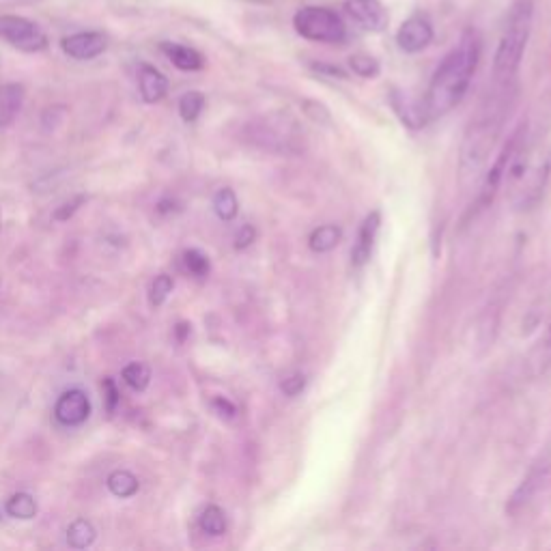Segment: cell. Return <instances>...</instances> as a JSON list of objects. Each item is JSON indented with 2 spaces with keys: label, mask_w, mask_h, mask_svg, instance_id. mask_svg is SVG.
Segmentation results:
<instances>
[{
  "label": "cell",
  "mask_w": 551,
  "mask_h": 551,
  "mask_svg": "<svg viewBox=\"0 0 551 551\" xmlns=\"http://www.w3.org/2000/svg\"><path fill=\"white\" fill-rule=\"evenodd\" d=\"M480 52H483V41L474 28H468L459 44L444 56L429 82V91L422 102L427 121L442 119L461 104L478 69Z\"/></svg>",
  "instance_id": "obj_1"
},
{
  "label": "cell",
  "mask_w": 551,
  "mask_h": 551,
  "mask_svg": "<svg viewBox=\"0 0 551 551\" xmlns=\"http://www.w3.org/2000/svg\"><path fill=\"white\" fill-rule=\"evenodd\" d=\"M511 89L513 82H496V93L489 95V100L483 102V106L472 117L468 130H465L459 164L463 183L476 181L489 162V155L493 153V147H496L502 134L508 110H511Z\"/></svg>",
  "instance_id": "obj_2"
},
{
  "label": "cell",
  "mask_w": 551,
  "mask_h": 551,
  "mask_svg": "<svg viewBox=\"0 0 551 551\" xmlns=\"http://www.w3.org/2000/svg\"><path fill=\"white\" fill-rule=\"evenodd\" d=\"M532 20V0H517V3L508 9V16L498 41L496 59H493V78H496V82H515L532 33Z\"/></svg>",
  "instance_id": "obj_3"
},
{
  "label": "cell",
  "mask_w": 551,
  "mask_h": 551,
  "mask_svg": "<svg viewBox=\"0 0 551 551\" xmlns=\"http://www.w3.org/2000/svg\"><path fill=\"white\" fill-rule=\"evenodd\" d=\"M248 136L254 145L265 151H274L280 155H298L304 151L306 136L302 127L285 112L267 115L254 121L248 130Z\"/></svg>",
  "instance_id": "obj_4"
},
{
  "label": "cell",
  "mask_w": 551,
  "mask_h": 551,
  "mask_svg": "<svg viewBox=\"0 0 551 551\" xmlns=\"http://www.w3.org/2000/svg\"><path fill=\"white\" fill-rule=\"evenodd\" d=\"M295 33L317 44H345L347 26L343 18L330 7L306 5L293 16Z\"/></svg>",
  "instance_id": "obj_5"
},
{
  "label": "cell",
  "mask_w": 551,
  "mask_h": 551,
  "mask_svg": "<svg viewBox=\"0 0 551 551\" xmlns=\"http://www.w3.org/2000/svg\"><path fill=\"white\" fill-rule=\"evenodd\" d=\"M0 39L20 52H44L48 48V35L44 28L22 16H0Z\"/></svg>",
  "instance_id": "obj_6"
},
{
  "label": "cell",
  "mask_w": 551,
  "mask_h": 551,
  "mask_svg": "<svg viewBox=\"0 0 551 551\" xmlns=\"http://www.w3.org/2000/svg\"><path fill=\"white\" fill-rule=\"evenodd\" d=\"M549 487H551V452L541 461H536L528 476L521 480V485L513 493L511 502H508V513L513 515L524 513L526 508L532 502H536V498H539L541 493H545Z\"/></svg>",
  "instance_id": "obj_7"
},
{
  "label": "cell",
  "mask_w": 551,
  "mask_h": 551,
  "mask_svg": "<svg viewBox=\"0 0 551 551\" xmlns=\"http://www.w3.org/2000/svg\"><path fill=\"white\" fill-rule=\"evenodd\" d=\"M524 138H526V125H521L519 130L511 136V140L504 145L502 153L498 155V160L493 162V166L489 168V173L485 175V181H483V188H480V203L483 205L493 201V196H496L498 188L502 186V181L506 179V171H508V166H511L513 155L517 153V149L521 145H524Z\"/></svg>",
  "instance_id": "obj_8"
},
{
  "label": "cell",
  "mask_w": 551,
  "mask_h": 551,
  "mask_svg": "<svg viewBox=\"0 0 551 551\" xmlns=\"http://www.w3.org/2000/svg\"><path fill=\"white\" fill-rule=\"evenodd\" d=\"M347 18L366 33H384L390 24V13L381 0H345Z\"/></svg>",
  "instance_id": "obj_9"
},
{
  "label": "cell",
  "mask_w": 551,
  "mask_h": 551,
  "mask_svg": "<svg viewBox=\"0 0 551 551\" xmlns=\"http://www.w3.org/2000/svg\"><path fill=\"white\" fill-rule=\"evenodd\" d=\"M435 33L433 24L425 13H414L409 16L397 31V44L407 54H418L431 46Z\"/></svg>",
  "instance_id": "obj_10"
},
{
  "label": "cell",
  "mask_w": 551,
  "mask_h": 551,
  "mask_svg": "<svg viewBox=\"0 0 551 551\" xmlns=\"http://www.w3.org/2000/svg\"><path fill=\"white\" fill-rule=\"evenodd\" d=\"M61 48L67 56H72L76 61H91L106 52L108 39L100 31H84L65 37L61 41Z\"/></svg>",
  "instance_id": "obj_11"
},
{
  "label": "cell",
  "mask_w": 551,
  "mask_h": 551,
  "mask_svg": "<svg viewBox=\"0 0 551 551\" xmlns=\"http://www.w3.org/2000/svg\"><path fill=\"white\" fill-rule=\"evenodd\" d=\"M89 414H91V403L82 390H67L65 394H61V399L56 401V407H54L56 420L67 427L82 425V422L89 418Z\"/></svg>",
  "instance_id": "obj_12"
},
{
  "label": "cell",
  "mask_w": 551,
  "mask_h": 551,
  "mask_svg": "<svg viewBox=\"0 0 551 551\" xmlns=\"http://www.w3.org/2000/svg\"><path fill=\"white\" fill-rule=\"evenodd\" d=\"M379 224H381L379 211H373V214L366 216V220L362 222L356 244H353V248H351V263L356 267H362L364 263H369L371 254H373L375 239H377V233H379Z\"/></svg>",
  "instance_id": "obj_13"
},
{
  "label": "cell",
  "mask_w": 551,
  "mask_h": 551,
  "mask_svg": "<svg viewBox=\"0 0 551 551\" xmlns=\"http://www.w3.org/2000/svg\"><path fill=\"white\" fill-rule=\"evenodd\" d=\"M160 50L181 72H201L205 67V56L196 48L177 44V41H162Z\"/></svg>",
  "instance_id": "obj_14"
},
{
  "label": "cell",
  "mask_w": 551,
  "mask_h": 551,
  "mask_svg": "<svg viewBox=\"0 0 551 551\" xmlns=\"http://www.w3.org/2000/svg\"><path fill=\"white\" fill-rule=\"evenodd\" d=\"M138 89L147 104H158L168 93V80L153 65L143 63L138 65Z\"/></svg>",
  "instance_id": "obj_15"
},
{
  "label": "cell",
  "mask_w": 551,
  "mask_h": 551,
  "mask_svg": "<svg viewBox=\"0 0 551 551\" xmlns=\"http://www.w3.org/2000/svg\"><path fill=\"white\" fill-rule=\"evenodd\" d=\"M24 102L22 84H5L0 87V123H11Z\"/></svg>",
  "instance_id": "obj_16"
},
{
  "label": "cell",
  "mask_w": 551,
  "mask_h": 551,
  "mask_svg": "<svg viewBox=\"0 0 551 551\" xmlns=\"http://www.w3.org/2000/svg\"><path fill=\"white\" fill-rule=\"evenodd\" d=\"M341 237H343V231L338 229L336 224H323V226H319V229L310 233L308 244H310V250L323 254V252L334 250L338 244H341Z\"/></svg>",
  "instance_id": "obj_17"
},
{
  "label": "cell",
  "mask_w": 551,
  "mask_h": 551,
  "mask_svg": "<svg viewBox=\"0 0 551 551\" xmlns=\"http://www.w3.org/2000/svg\"><path fill=\"white\" fill-rule=\"evenodd\" d=\"M108 489L112 496H117V498H132L138 493V478L132 474V472H125V470H117V472H112L108 476Z\"/></svg>",
  "instance_id": "obj_18"
},
{
  "label": "cell",
  "mask_w": 551,
  "mask_h": 551,
  "mask_svg": "<svg viewBox=\"0 0 551 551\" xmlns=\"http://www.w3.org/2000/svg\"><path fill=\"white\" fill-rule=\"evenodd\" d=\"M95 528L87 519H76L72 526L67 528V543L74 549H87L95 543Z\"/></svg>",
  "instance_id": "obj_19"
},
{
  "label": "cell",
  "mask_w": 551,
  "mask_h": 551,
  "mask_svg": "<svg viewBox=\"0 0 551 551\" xmlns=\"http://www.w3.org/2000/svg\"><path fill=\"white\" fill-rule=\"evenodd\" d=\"M123 381H125V384L130 386L132 390L143 392V390L149 386V381H151L149 366L143 364V362H132V364H127L125 369H123Z\"/></svg>",
  "instance_id": "obj_20"
},
{
  "label": "cell",
  "mask_w": 551,
  "mask_h": 551,
  "mask_svg": "<svg viewBox=\"0 0 551 551\" xmlns=\"http://www.w3.org/2000/svg\"><path fill=\"white\" fill-rule=\"evenodd\" d=\"M203 108H205V95L199 91H188L179 100V115L183 121H188V123L199 119Z\"/></svg>",
  "instance_id": "obj_21"
},
{
  "label": "cell",
  "mask_w": 551,
  "mask_h": 551,
  "mask_svg": "<svg viewBox=\"0 0 551 551\" xmlns=\"http://www.w3.org/2000/svg\"><path fill=\"white\" fill-rule=\"evenodd\" d=\"M214 209L220 220L224 222H231L235 220L237 211H239V203H237V196L231 188H222L216 196H214Z\"/></svg>",
  "instance_id": "obj_22"
},
{
  "label": "cell",
  "mask_w": 551,
  "mask_h": 551,
  "mask_svg": "<svg viewBox=\"0 0 551 551\" xmlns=\"http://www.w3.org/2000/svg\"><path fill=\"white\" fill-rule=\"evenodd\" d=\"M201 530L209 536H222L226 532V515L220 506H207L201 513Z\"/></svg>",
  "instance_id": "obj_23"
},
{
  "label": "cell",
  "mask_w": 551,
  "mask_h": 551,
  "mask_svg": "<svg viewBox=\"0 0 551 551\" xmlns=\"http://www.w3.org/2000/svg\"><path fill=\"white\" fill-rule=\"evenodd\" d=\"M7 513L16 519H33L37 515V502L28 493H16L7 502Z\"/></svg>",
  "instance_id": "obj_24"
},
{
  "label": "cell",
  "mask_w": 551,
  "mask_h": 551,
  "mask_svg": "<svg viewBox=\"0 0 551 551\" xmlns=\"http://www.w3.org/2000/svg\"><path fill=\"white\" fill-rule=\"evenodd\" d=\"M349 67H351V72L360 78H377L381 72L379 61L375 59V56L364 54V52L349 56Z\"/></svg>",
  "instance_id": "obj_25"
},
{
  "label": "cell",
  "mask_w": 551,
  "mask_h": 551,
  "mask_svg": "<svg viewBox=\"0 0 551 551\" xmlns=\"http://www.w3.org/2000/svg\"><path fill=\"white\" fill-rule=\"evenodd\" d=\"M183 267H186V272L196 276V278H203L209 274V259H207V254L201 252V250H186L183 252Z\"/></svg>",
  "instance_id": "obj_26"
},
{
  "label": "cell",
  "mask_w": 551,
  "mask_h": 551,
  "mask_svg": "<svg viewBox=\"0 0 551 551\" xmlns=\"http://www.w3.org/2000/svg\"><path fill=\"white\" fill-rule=\"evenodd\" d=\"M173 278L168 276V274H160V276H155V280L151 282V289H149V302L151 306H162L166 302L168 295L173 293Z\"/></svg>",
  "instance_id": "obj_27"
},
{
  "label": "cell",
  "mask_w": 551,
  "mask_h": 551,
  "mask_svg": "<svg viewBox=\"0 0 551 551\" xmlns=\"http://www.w3.org/2000/svg\"><path fill=\"white\" fill-rule=\"evenodd\" d=\"M104 392H106V405H108V414H112L119 405V390H117V384L112 377H106L104 379Z\"/></svg>",
  "instance_id": "obj_28"
},
{
  "label": "cell",
  "mask_w": 551,
  "mask_h": 551,
  "mask_svg": "<svg viewBox=\"0 0 551 551\" xmlns=\"http://www.w3.org/2000/svg\"><path fill=\"white\" fill-rule=\"evenodd\" d=\"M82 203H84V196H76V199H74L72 203H65V205H61L59 209L54 211V220H59V222L69 220V218H72V216L76 214L78 207H80Z\"/></svg>",
  "instance_id": "obj_29"
},
{
  "label": "cell",
  "mask_w": 551,
  "mask_h": 551,
  "mask_svg": "<svg viewBox=\"0 0 551 551\" xmlns=\"http://www.w3.org/2000/svg\"><path fill=\"white\" fill-rule=\"evenodd\" d=\"M304 390V377L302 375H291L285 381H282V392L289 394V397H295Z\"/></svg>",
  "instance_id": "obj_30"
},
{
  "label": "cell",
  "mask_w": 551,
  "mask_h": 551,
  "mask_svg": "<svg viewBox=\"0 0 551 551\" xmlns=\"http://www.w3.org/2000/svg\"><path fill=\"white\" fill-rule=\"evenodd\" d=\"M252 242H254V229H252L250 224H246V226H242V229H239V233H237V237H235V248H237V250H244V248H248Z\"/></svg>",
  "instance_id": "obj_31"
},
{
  "label": "cell",
  "mask_w": 551,
  "mask_h": 551,
  "mask_svg": "<svg viewBox=\"0 0 551 551\" xmlns=\"http://www.w3.org/2000/svg\"><path fill=\"white\" fill-rule=\"evenodd\" d=\"M214 407H216V412H218L220 416H226V418H233V416H235V407H233L229 401L216 399V401H214Z\"/></svg>",
  "instance_id": "obj_32"
},
{
  "label": "cell",
  "mask_w": 551,
  "mask_h": 551,
  "mask_svg": "<svg viewBox=\"0 0 551 551\" xmlns=\"http://www.w3.org/2000/svg\"><path fill=\"white\" fill-rule=\"evenodd\" d=\"M177 338H179V343H183V341H186V334L190 332V326H188V323H179V326H177Z\"/></svg>",
  "instance_id": "obj_33"
},
{
  "label": "cell",
  "mask_w": 551,
  "mask_h": 551,
  "mask_svg": "<svg viewBox=\"0 0 551 551\" xmlns=\"http://www.w3.org/2000/svg\"><path fill=\"white\" fill-rule=\"evenodd\" d=\"M545 347L551 351V323H549V330H547V338H545Z\"/></svg>",
  "instance_id": "obj_34"
}]
</instances>
